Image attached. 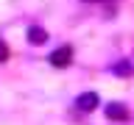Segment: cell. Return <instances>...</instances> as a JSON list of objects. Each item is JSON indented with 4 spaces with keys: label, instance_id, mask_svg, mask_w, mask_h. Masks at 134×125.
<instances>
[{
    "label": "cell",
    "instance_id": "7a4b0ae2",
    "mask_svg": "<svg viewBox=\"0 0 134 125\" xmlns=\"http://www.w3.org/2000/svg\"><path fill=\"white\" fill-rule=\"evenodd\" d=\"M95 106H98V95H95V92H84V95H78V100H75V108H78V111H92Z\"/></svg>",
    "mask_w": 134,
    "mask_h": 125
},
{
    "label": "cell",
    "instance_id": "5b68a950",
    "mask_svg": "<svg viewBox=\"0 0 134 125\" xmlns=\"http://www.w3.org/2000/svg\"><path fill=\"white\" fill-rule=\"evenodd\" d=\"M112 72L115 75H131V64H129V61H120V64L112 67Z\"/></svg>",
    "mask_w": 134,
    "mask_h": 125
},
{
    "label": "cell",
    "instance_id": "8992f818",
    "mask_svg": "<svg viewBox=\"0 0 134 125\" xmlns=\"http://www.w3.org/2000/svg\"><path fill=\"white\" fill-rule=\"evenodd\" d=\"M6 58H8V45L0 39V61H6Z\"/></svg>",
    "mask_w": 134,
    "mask_h": 125
},
{
    "label": "cell",
    "instance_id": "3957f363",
    "mask_svg": "<svg viewBox=\"0 0 134 125\" xmlns=\"http://www.w3.org/2000/svg\"><path fill=\"white\" fill-rule=\"evenodd\" d=\"M28 42H31V45H45V42H48V31L39 28V25H31V28H28Z\"/></svg>",
    "mask_w": 134,
    "mask_h": 125
},
{
    "label": "cell",
    "instance_id": "6da1fadb",
    "mask_svg": "<svg viewBox=\"0 0 134 125\" xmlns=\"http://www.w3.org/2000/svg\"><path fill=\"white\" fill-rule=\"evenodd\" d=\"M70 58H73V50H70V47H67V45H64V47L53 50V53H50V58H48V61H50V64H53V67H67V64H70Z\"/></svg>",
    "mask_w": 134,
    "mask_h": 125
},
{
    "label": "cell",
    "instance_id": "277c9868",
    "mask_svg": "<svg viewBox=\"0 0 134 125\" xmlns=\"http://www.w3.org/2000/svg\"><path fill=\"white\" fill-rule=\"evenodd\" d=\"M106 117L109 120H129V111H126V106H120V103H109Z\"/></svg>",
    "mask_w": 134,
    "mask_h": 125
}]
</instances>
